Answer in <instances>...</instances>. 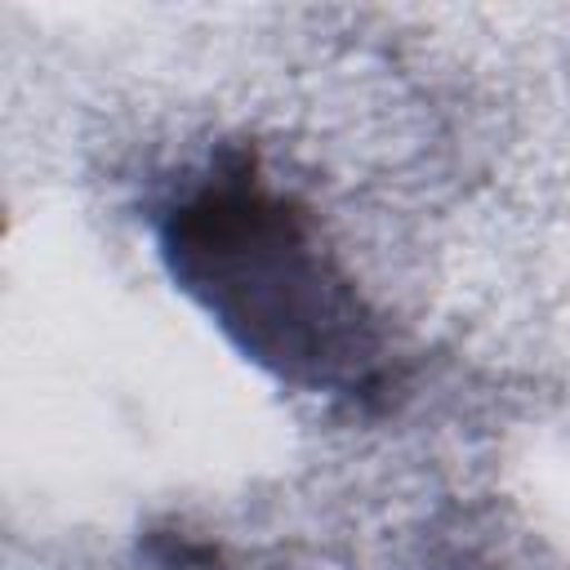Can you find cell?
<instances>
[{
  "instance_id": "obj_1",
  "label": "cell",
  "mask_w": 570,
  "mask_h": 570,
  "mask_svg": "<svg viewBox=\"0 0 570 570\" xmlns=\"http://www.w3.org/2000/svg\"><path fill=\"white\" fill-rule=\"evenodd\" d=\"M160 254L178 289L281 383L343 401L383 387L379 316L254 156L227 151L165 209Z\"/></svg>"
}]
</instances>
